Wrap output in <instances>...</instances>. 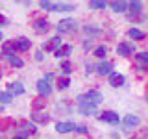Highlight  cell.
<instances>
[{
    "instance_id": "obj_1",
    "label": "cell",
    "mask_w": 148,
    "mask_h": 139,
    "mask_svg": "<svg viewBox=\"0 0 148 139\" xmlns=\"http://www.w3.org/2000/svg\"><path fill=\"white\" fill-rule=\"evenodd\" d=\"M78 100H83V102H89V104L96 106V104H100V102L104 100V96H102V93H100V91L91 89V91H87L85 95H80V96H78Z\"/></svg>"
},
{
    "instance_id": "obj_2",
    "label": "cell",
    "mask_w": 148,
    "mask_h": 139,
    "mask_svg": "<svg viewBox=\"0 0 148 139\" xmlns=\"http://www.w3.org/2000/svg\"><path fill=\"white\" fill-rule=\"evenodd\" d=\"M56 28H58L59 34H71V32L76 30V21L74 19H63V21H59V24Z\"/></svg>"
},
{
    "instance_id": "obj_3",
    "label": "cell",
    "mask_w": 148,
    "mask_h": 139,
    "mask_svg": "<svg viewBox=\"0 0 148 139\" xmlns=\"http://www.w3.org/2000/svg\"><path fill=\"white\" fill-rule=\"evenodd\" d=\"M139 124H141V119L137 117V115H126L122 120V128L124 130H132V128H137Z\"/></svg>"
},
{
    "instance_id": "obj_4",
    "label": "cell",
    "mask_w": 148,
    "mask_h": 139,
    "mask_svg": "<svg viewBox=\"0 0 148 139\" xmlns=\"http://www.w3.org/2000/svg\"><path fill=\"white\" fill-rule=\"evenodd\" d=\"M37 91H39L41 96H48L50 93H52V85H50V82L46 80V78H41V80L37 82Z\"/></svg>"
},
{
    "instance_id": "obj_5",
    "label": "cell",
    "mask_w": 148,
    "mask_h": 139,
    "mask_svg": "<svg viewBox=\"0 0 148 139\" xmlns=\"http://www.w3.org/2000/svg\"><path fill=\"white\" fill-rule=\"evenodd\" d=\"M98 119L102 122H109V124H119V115L115 111H102L98 115Z\"/></svg>"
},
{
    "instance_id": "obj_6",
    "label": "cell",
    "mask_w": 148,
    "mask_h": 139,
    "mask_svg": "<svg viewBox=\"0 0 148 139\" xmlns=\"http://www.w3.org/2000/svg\"><path fill=\"white\" fill-rule=\"evenodd\" d=\"M13 45H15V50H18V52H26L32 46V41L28 37H18L17 41H13Z\"/></svg>"
},
{
    "instance_id": "obj_7",
    "label": "cell",
    "mask_w": 148,
    "mask_h": 139,
    "mask_svg": "<svg viewBox=\"0 0 148 139\" xmlns=\"http://www.w3.org/2000/svg\"><path fill=\"white\" fill-rule=\"evenodd\" d=\"M78 102H80L78 109H80V113H82V115H92V113L96 111V106L89 104V102H83V100H78Z\"/></svg>"
},
{
    "instance_id": "obj_8",
    "label": "cell",
    "mask_w": 148,
    "mask_h": 139,
    "mask_svg": "<svg viewBox=\"0 0 148 139\" xmlns=\"http://www.w3.org/2000/svg\"><path fill=\"white\" fill-rule=\"evenodd\" d=\"M59 46H61V37L58 35V37H52V39L45 45V50H46V52H56Z\"/></svg>"
},
{
    "instance_id": "obj_9",
    "label": "cell",
    "mask_w": 148,
    "mask_h": 139,
    "mask_svg": "<svg viewBox=\"0 0 148 139\" xmlns=\"http://www.w3.org/2000/svg\"><path fill=\"white\" fill-rule=\"evenodd\" d=\"M111 63L109 61H100L98 65H96V72L100 74V76H109L111 74Z\"/></svg>"
},
{
    "instance_id": "obj_10",
    "label": "cell",
    "mask_w": 148,
    "mask_h": 139,
    "mask_svg": "<svg viewBox=\"0 0 148 139\" xmlns=\"http://www.w3.org/2000/svg\"><path fill=\"white\" fill-rule=\"evenodd\" d=\"M109 85H113V87L124 85V76H122V74H119V72H111L109 74Z\"/></svg>"
},
{
    "instance_id": "obj_11",
    "label": "cell",
    "mask_w": 148,
    "mask_h": 139,
    "mask_svg": "<svg viewBox=\"0 0 148 139\" xmlns=\"http://www.w3.org/2000/svg\"><path fill=\"white\" fill-rule=\"evenodd\" d=\"M34 28H35V32L37 34H43V32H48V21L46 19H37V21L34 22Z\"/></svg>"
},
{
    "instance_id": "obj_12",
    "label": "cell",
    "mask_w": 148,
    "mask_h": 139,
    "mask_svg": "<svg viewBox=\"0 0 148 139\" xmlns=\"http://www.w3.org/2000/svg\"><path fill=\"white\" fill-rule=\"evenodd\" d=\"M132 52H133V46L130 45V43H120L117 46V54L119 56H130Z\"/></svg>"
},
{
    "instance_id": "obj_13",
    "label": "cell",
    "mask_w": 148,
    "mask_h": 139,
    "mask_svg": "<svg viewBox=\"0 0 148 139\" xmlns=\"http://www.w3.org/2000/svg\"><path fill=\"white\" fill-rule=\"evenodd\" d=\"M74 126H76V124H72V122H58L56 124V130H58L59 133H67V132H72Z\"/></svg>"
},
{
    "instance_id": "obj_14",
    "label": "cell",
    "mask_w": 148,
    "mask_h": 139,
    "mask_svg": "<svg viewBox=\"0 0 148 139\" xmlns=\"http://www.w3.org/2000/svg\"><path fill=\"white\" fill-rule=\"evenodd\" d=\"M71 52H72V46L71 45H63V46H59L54 54H56V58H67Z\"/></svg>"
},
{
    "instance_id": "obj_15",
    "label": "cell",
    "mask_w": 148,
    "mask_h": 139,
    "mask_svg": "<svg viewBox=\"0 0 148 139\" xmlns=\"http://www.w3.org/2000/svg\"><path fill=\"white\" fill-rule=\"evenodd\" d=\"M9 95H13V93H15V95H22V93H24V87H22V83L21 82H13V83H9Z\"/></svg>"
},
{
    "instance_id": "obj_16",
    "label": "cell",
    "mask_w": 148,
    "mask_h": 139,
    "mask_svg": "<svg viewBox=\"0 0 148 139\" xmlns=\"http://www.w3.org/2000/svg\"><path fill=\"white\" fill-rule=\"evenodd\" d=\"M109 6H111V9H113V11H117V13H124V11L128 9V4H126V2H111Z\"/></svg>"
},
{
    "instance_id": "obj_17",
    "label": "cell",
    "mask_w": 148,
    "mask_h": 139,
    "mask_svg": "<svg viewBox=\"0 0 148 139\" xmlns=\"http://www.w3.org/2000/svg\"><path fill=\"white\" fill-rule=\"evenodd\" d=\"M32 119H34V122L46 124L50 120V115H46V113H34V115H32Z\"/></svg>"
},
{
    "instance_id": "obj_18",
    "label": "cell",
    "mask_w": 148,
    "mask_h": 139,
    "mask_svg": "<svg viewBox=\"0 0 148 139\" xmlns=\"http://www.w3.org/2000/svg\"><path fill=\"white\" fill-rule=\"evenodd\" d=\"M4 56H8V58H11V56H15V45H13V41H9V43H4Z\"/></svg>"
},
{
    "instance_id": "obj_19",
    "label": "cell",
    "mask_w": 148,
    "mask_h": 139,
    "mask_svg": "<svg viewBox=\"0 0 148 139\" xmlns=\"http://www.w3.org/2000/svg\"><path fill=\"white\" fill-rule=\"evenodd\" d=\"M128 8L132 9V13H133V15H139V13H141V9H143V4L139 2V0H135V2H132Z\"/></svg>"
},
{
    "instance_id": "obj_20",
    "label": "cell",
    "mask_w": 148,
    "mask_h": 139,
    "mask_svg": "<svg viewBox=\"0 0 148 139\" xmlns=\"http://www.w3.org/2000/svg\"><path fill=\"white\" fill-rule=\"evenodd\" d=\"M61 72L65 74V78H67L69 74L72 72V65H71V61H67V59H65V61H61Z\"/></svg>"
},
{
    "instance_id": "obj_21",
    "label": "cell",
    "mask_w": 148,
    "mask_h": 139,
    "mask_svg": "<svg viewBox=\"0 0 148 139\" xmlns=\"http://www.w3.org/2000/svg\"><path fill=\"white\" fill-rule=\"evenodd\" d=\"M128 35L132 37V39H145V34H143L141 30H137V28H132V30L128 32Z\"/></svg>"
},
{
    "instance_id": "obj_22",
    "label": "cell",
    "mask_w": 148,
    "mask_h": 139,
    "mask_svg": "<svg viewBox=\"0 0 148 139\" xmlns=\"http://www.w3.org/2000/svg\"><path fill=\"white\" fill-rule=\"evenodd\" d=\"M39 6L43 8V9H46V11H56V8H58V4H56V2H45V0H43V2H41Z\"/></svg>"
},
{
    "instance_id": "obj_23",
    "label": "cell",
    "mask_w": 148,
    "mask_h": 139,
    "mask_svg": "<svg viewBox=\"0 0 148 139\" xmlns=\"http://www.w3.org/2000/svg\"><path fill=\"white\" fill-rule=\"evenodd\" d=\"M135 58L139 59V61H141V69H145V67H146V63H148V54H146V52H139Z\"/></svg>"
},
{
    "instance_id": "obj_24",
    "label": "cell",
    "mask_w": 148,
    "mask_h": 139,
    "mask_svg": "<svg viewBox=\"0 0 148 139\" xmlns=\"http://www.w3.org/2000/svg\"><path fill=\"white\" fill-rule=\"evenodd\" d=\"M13 100V95H9L6 91H0V102H4V104H8V102Z\"/></svg>"
},
{
    "instance_id": "obj_25",
    "label": "cell",
    "mask_w": 148,
    "mask_h": 139,
    "mask_svg": "<svg viewBox=\"0 0 148 139\" xmlns=\"http://www.w3.org/2000/svg\"><path fill=\"white\" fill-rule=\"evenodd\" d=\"M69 85H71V80H69V78H59V80H58V87H59V89H67Z\"/></svg>"
},
{
    "instance_id": "obj_26",
    "label": "cell",
    "mask_w": 148,
    "mask_h": 139,
    "mask_svg": "<svg viewBox=\"0 0 148 139\" xmlns=\"http://www.w3.org/2000/svg\"><path fill=\"white\" fill-rule=\"evenodd\" d=\"M106 54H108V48H106L104 45H102V46H96V48H95V56H98V58H104Z\"/></svg>"
},
{
    "instance_id": "obj_27",
    "label": "cell",
    "mask_w": 148,
    "mask_h": 139,
    "mask_svg": "<svg viewBox=\"0 0 148 139\" xmlns=\"http://www.w3.org/2000/svg\"><path fill=\"white\" fill-rule=\"evenodd\" d=\"M56 11H74V8L71 6V4H58Z\"/></svg>"
},
{
    "instance_id": "obj_28",
    "label": "cell",
    "mask_w": 148,
    "mask_h": 139,
    "mask_svg": "<svg viewBox=\"0 0 148 139\" xmlns=\"http://www.w3.org/2000/svg\"><path fill=\"white\" fill-rule=\"evenodd\" d=\"M9 61H11L13 67H22V65H24V61H22L21 58H17V56H11V58H9Z\"/></svg>"
},
{
    "instance_id": "obj_29",
    "label": "cell",
    "mask_w": 148,
    "mask_h": 139,
    "mask_svg": "<svg viewBox=\"0 0 148 139\" xmlns=\"http://www.w3.org/2000/svg\"><path fill=\"white\" fill-rule=\"evenodd\" d=\"M85 34H91V35H98L100 30L98 28H92V26H85Z\"/></svg>"
},
{
    "instance_id": "obj_30",
    "label": "cell",
    "mask_w": 148,
    "mask_h": 139,
    "mask_svg": "<svg viewBox=\"0 0 148 139\" xmlns=\"http://www.w3.org/2000/svg\"><path fill=\"white\" fill-rule=\"evenodd\" d=\"M91 8L92 9H104L106 8V2H96V0H95V2H91Z\"/></svg>"
},
{
    "instance_id": "obj_31",
    "label": "cell",
    "mask_w": 148,
    "mask_h": 139,
    "mask_svg": "<svg viewBox=\"0 0 148 139\" xmlns=\"http://www.w3.org/2000/svg\"><path fill=\"white\" fill-rule=\"evenodd\" d=\"M43 106H45V100H43V96H39V98H35V102H34V108H35V109L43 108Z\"/></svg>"
},
{
    "instance_id": "obj_32",
    "label": "cell",
    "mask_w": 148,
    "mask_h": 139,
    "mask_svg": "<svg viewBox=\"0 0 148 139\" xmlns=\"http://www.w3.org/2000/svg\"><path fill=\"white\" fill-rule=\"evenodd\" d=\"M74 130H76V132H80V133H87V132H89L85 126H74Z\"/></svg>"
},
{
    "instance_id": "obj_33",
    "label": "cell",
    "mask_w": 148,
    "mask_h": 139,
    "mask_svg": "<svg viewBox=\"0 0 148 139\" xmlns=\"http://www.w3.org/2000/svg\"><path fill=\"white\" fill-rule=\"evenodd\" d=\"M6 22H8V21H6V17H2V15H0V24H6Z\"/></svg>"
},
{
    "instance_id": "obj_34",
    "label": "cell",
    "mask_w": 148,
    "mask_h": 139,
    "mask_svg": "<svg viewBox=\"0 0 148 139\" xmlns=\"http://www.w3.org/2000/svg\"><path fill=\"white\" fill-rule=\"evenodd\" d=\"M2 111H4V106H2V104H0V113H2Z\"/></svg>"
},
{
    "instance_id": "obj_35",
    "label": "cell",
    "mask_w": 148,
    "mask_h": 139,
    "mask_svg": "<svg viewBox=\"0 0 148 139\" xmlns=\"http://www.w3.org/2000/svg\"><path fill=\"white\" fill-rule=\"evenodd\" d=\"M0 41H2V32H0Z\"/></svg>"
},
{
    "instance_id": "obj_36",
    "label": "cell",
    "mask_w": 148,
    "mask_h": 139,
    "mask_svg": "<svg viewBox=\"0 0 148 139\" xmlns=\"http://www.w3.org/2000/svg\"><path fill=\"white\" fill-rule=\"evenodd\" d=\"M13 139H21V137H13Z\"/></svg>"
}]
</instances>
